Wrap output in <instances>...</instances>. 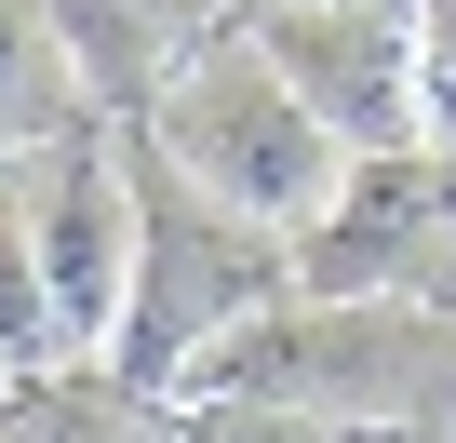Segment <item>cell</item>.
I'll return each instance as SVG.
<instances>
[{"label":"cell","instance_id":"obj_1","mask_svg":"<svg viewBox=\"0 0 456 443\" xmlns=\"http://www.w3.org/2000/svg\"><path fill=\"white\" fill-rule=\"evenodd\" d=\"M134 135H161V161H175L188 188H215L228 215H256V229H282V242L309 229V215L336 201V175H349V148L309 121V94L269 68V41H256V28L188 41Z\"/></svg>","mask_w":456,"mask_h":443},{"label":"cell","instance_id":"obj_2","mask_svg":"<svg viewBox=\"0 0 456 443\" xmlns=\"http://www.w3.org/2000/svg\"><path fill=\"white\" fill-rule=\"evenodd\" d=\"M134 296H121V336L108 363L134 390H188V363L228 336V323H256V296L282 283V229H256V215H228L215 188H188L148 135H134Z\"/></svg>","mask_w":456,"mask_h":443},{"label":"cell","instance_id":"obj_3","mask_svg":"<svg viewBox=\"0 0 456 443\" xmlns=\"http://www.w3.org/2000/svg\"><path fill=\"white\" fill-rule=\"evenodd\" d=\"M256 41L349 161L362 148H429V121H416V14L403 0H256Z\"/></svg>","mask_w":456,"mask_h":443},{"label":"cell","instance_id":"obj_4","mask_svg":"<svg viewBox=\"0 0 456 443\" xmlns=\"http://www.w3.org/2000/svg\"><path fill=\"white\" fill-rule=\"evenodd\" d=\"M28 229H41L68 349H108L121 336V296H134V229H148V215H134V148L108 121H81V135H54L28 161Z\"/></svg>","mask_w":456,"mask_h":443},{"label":"cell","instance_id":"obj_5","mask_svg":"<svg viewBox=\"0 0 456 443\" xmlns=\"http://www.w3.org/2000/svg\"><path fill=\"white\" fill-rule=\"evenodd\" d=\"M443 215H456V161H443V148H362V161L336 175V201L296 229V283H309V296H376Z\"/></svg>","mask_w":456,"mask_h":443},{"label":"cell","instance_id":"obj_6","mask_svg":"<svg viewBox=\"0 0 456 443\" xmlns=\"http://www.w3.org/2000/svg\"><path fill=\"white\" fill-rule=\"evenodd\" d=\"M54 14V41H68V68H81V94H94V121H148V94L175 81V41L148 28V0H41Z\"/></svg>","mask_w":456,"mask_h":443},{"label":"cell","instance_id":"obj_7","mask_svg":"<svg viewBox=\"0 0 456 443\" xmlns=\"http://www.w3.org/2000/svg\"><path fill=\"white\" fill-rule=\"evenodd\" d=\"M81 121H94V94H81L54 14H41V0H0V161H41Z\"/></svg>","mask_w":456,"mask_h":443},{"label":"cell","instance_id":"obj_8","mask_svg":"<svg viewBox=\"0 0 456 443\" xmlns=\"http://www.w3.org/2000/svg\"><path fill=\"white\" fill-rule=\"evenodd\" d=\"M68 363V323H54V269H41V229H28V188H0V376H41Z\"/></svg>","mask_w":456,"mask_h":443},{"label":"cell","instance_id":"obj_9","mask_svg":"<svg viewBox=\"0 0 456 443\" xmlns=\"http://www.w3.org/2000/svg\"><path fill=\"white\" fill-rule=\"evenodd\" d=\"M416 121L456 161V0H416Z\"/></svg>","mask_w":456,"mask_h":443},{"label":"cell","instance_id":"obj_10","mask_svg":"<svg viewBox=\"0 0 456 443\" xmlns=\"http://www.w3.org/2000/svg\"><path fill=\"white\" fill-rule=\"evenodd\" d=\"M201 443H349V430H322V416H215Z\"/></svg>","mask_w":456,"mask_h":443}]
</instances>
